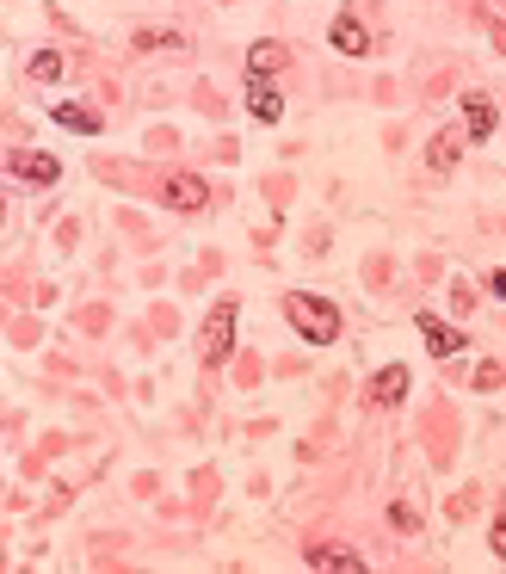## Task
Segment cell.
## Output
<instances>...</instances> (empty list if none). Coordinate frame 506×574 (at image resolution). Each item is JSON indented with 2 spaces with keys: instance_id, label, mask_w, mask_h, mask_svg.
<instances>
[{
  "instance_id": "15",
  "label": "cell",
  "mask_w": 506,
  "mask_h": 574,
  "mask_svg": "<svg viewBox=\"0 0 506 574\" xmlns=\"http://www.w3.org/2000/svg\"><path fill=\"white\" fill-rule=\"evenodd\" d=\"M155 44H179L173 31H136V50H155Z\"/></svg>"
},
{
  "instance_id": "4",
  "label": "cell",
  "mask_w": 506,
  "mask_h": 574,
  "mask_svg": "<svg viewBox=\"0 0 506 574\" xmlns=\"http://www.w3.org/2000/svg\"><path fill=\"white\" fill-rule=\"evenodd\" d=\"M247 112L260 118V124H278V118H284V99L272 93V81H260V75H247Z\"/></svg>"
},
{
  "instance_id": "13",
  "label": "cell",
  "mask_w": 506,
  "mask_h": 574,
  "mask_svg": "<svg viewBox=\"0 0 506 574\" xmlns=\"http://www.w3.org/2000/svg\"><path fill=\"white\" fill-rule=\"evenodd\" d=\"M19 173H25V179H38V186H50V179H56V161H50V155H25V161H19Z\"/></svg>"
},
{
  "instance_id": "11",
  "label": "cell",
  "mask_w": 506,
  "mask_h": 574,
  "mask_svg": "<svg viewBox=\"0 0 506 574\" xmlns=\"http://www.w3.org/2000/svg\"><path fill=\"white\" fill-rule=\"evenodd\" d=\"M272 68H284V50H278L272 38H260V44H253V50H247V75H260V81H266V75H272Z\"/></svg>"
},
{
  "instance_id": "2",
  "label": "cell",
  "mask_w": 506,
  "mask_h": 574,
  "mask_svg": "<svg viewBox=\"0 0 506 574\" xmlns=\"http://www.w3.org/2000/svg\"><path fill=\"white\" fill-rule=\"evenodd\" d=\"M229 346H235V303H216L210 315H204V334H198V358L216 371L229 358Z\"/></svg>"
},
{
  "instance_id": "10",
  "label": "cell",
  "mask_w": 506,
  "mask_h": 574,
  "mask_svg": "<svg viewBox=\"0 0 506 574\" xmlns=\"http://www.w3.org/2000/svg\"><path fill=\"white\" fill-rule=\"evenodd\" d=\"M463 130L476 136V142H482V136L494 130V105H488L482 93H469V99H463Z\"/></svg>"
},
{
  "instance_id": "14",
  "label": "cell",
  "mask_w": 506,
  "mask_h": 574,
  "mask_svg": "<svg viewBox=\"0 0 506 574\" xmlns=\"http://www.w3.org/2000/svg\"><path fill=\"white\" fill-rule=\"evenodd\" d=\"M56 75H62V56H56V50L31 56V81H56Z\"/></svg>"
},
{
  "instance_id": "8",
  "label": "cell",
  "mask_w": 506,
  "mask_h": 574,
  "mask_svg": "<svg viewBox=\"0 0 506 574\" xmlns=\"http://www.w3.org/2000/svg\"><path fill=\"white\" fill-rule=\"evenodd\" d=\"M334 50L340 56H365L371 50V31L358 25V19H334Z\"/></svg>"
},
{
  "instance_id": "3",
  "label": "cell",
  "mask_w": 506,
  "mask_h": 574,
  "mask_svg": "<svg viewBox=\"0 0 506 574\" xmlns=\"http://www.w3.org/2000/svg\"><path fill=\"white\" fill-rule=\"evenodd\" d=\"M414 328H420V340H426V352L432 358H451V352H463V334L451 328V321H439V315H414Z\"/></svg>"
},
{
  "instance_id": "16",
  "label": "cell",
  "mask_w": 506,
  "mask_h": 574,
  "mask_svg": "<svg viewBox=\"0 0 506 574\" xmlns=\"http://www.w3.org/2000/svg\"><path fill=\"white\" fill-rule=\"evenodd\" d=\"M494 556H500V562H506V513H500V519H494Z\"/></svg>"
},
{
  "instance_id": "5",
  "label": "cell",
  "mask_w": 506,
  "mask_h": 574,
  "mask_svg": "<svg viewBox=\"0 0 506 574\" xmlns=\"http://www.w3.org/2000/svg\"><path fill=\"white\" fill-rule=\"evenodd\" d=\"M204 198H210V192H204L198 173H173V179H167V204H173V210H204Z\"/></svg>"
},
{
  "instance_id": "17",
  "label": "cell",
  "mask_w": 506,
  "mask_h": 574,
  "mask_svg": "<svg viewBox=\"0 0 506 574\" xmlns=\"http://www.w3.org/2000/svg\"><path fill=\"white\" fill-rule=\"evenodd\" d=\"M488 284H494V297H506V272H494V278H488Z\"/></svg>"
},
{
  "instance_id": "7",
  "label": "cell",
  "mask_w": 506,
  "mask_h": 574,
  "mask_svg": "<svg viewBox=\"0 0 506 574\" xmlns=\"http://www.w3.org/2000/svg\"><path fill=\"white\" fill-rule=\"evenodd\" d=\"M309 568H334V574H365V556H352V550H328V544H315V550H309Z\"/></svg>"
},
{
  "instance_id": "6",
  "label": "cell",
  "mask_w": 506,
  "mask_h": 574,
  "mask_svg": "<svg viewBox=\"0 0 506 574\" xmlns=\"http://www.w3.org/2000/svg\"><path fill=\"white\" fill-rule=\"evenodd\" d=\"M408 396V365H383L377 377H371V402H383V408H395Z\"/></svg>"
},
{
  "instance_id": "9",
  "label": "cell",
  "mask_w": 506,
  "mask_h": 574,
  "mask_svg": "<svg viewBox=\"0 0 506 574\" xmlns=\"http://www.w3.org/2000/svg\"><path fill=\"white\" fill-rule=\"evenodd\" d=\"M463 136H469V130H439V136H432V173H451V167H457Z\"/></svg>"
},
{
  "instance_id": "1",
  "label": "cell",
  "mask_w": 506,
  "mask_h": 574,
  "mask_svg": "<svg viewBox=\"0 0 506 574\" xmlns=\"http://www.w3.org/2000/svg\"><path fill=\"white\" fill-rule=\"evenodd\" d=\"M284 315H291V328L309 340V346H328L340 334V309L328 297H309V291H291L284 297Z\"/></svg>"
},
{
  "instance_id": "12",
  "label": "cell",
  "mask_w": 506,
  "mask_h": 574,
  "mask_svg": "<svg viewBox=\"0 0 506 574\" xmlns=\"http://www.w3.org/2000/svg\"><path fill=\"white\" fill-rule=\"evenodd\" d=\"M62 130H81V136H99V112H87V105H56L50 112Z\"/></svg>"
}]
</instances>
